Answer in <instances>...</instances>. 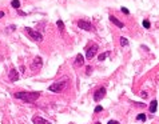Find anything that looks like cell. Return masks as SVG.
<instances>
[{"label": "cell", "mask_w": 159, "mask_h": 124, "mask_svg": "<svg viewBox=\"0 0 159 124\" xmlns=\"http://www.w3.org/2000/svg\"><path fill=\"white\" fill-rule=\"evenodd\" d=\"M13 96H15L16 99H20L23 101H25V103H33V101H36L39 99L40 92H36V91H32V92H16Z\"/></svg>", "instance_id": "1"}, {"label": "cell", "mask_w": 159, "mask_h": 124, "mask_svg": "<svg viewBox=\"0 0 159 124\" xmlns=\"http://www.w3.org/2000/svg\"><path fill=\"white\" fill-rule=\"evenodd\" d=\"M67 87V80L66 79H63V80L60 81H55V83H52L50 86V92H55V94H58V92H62L64 88Z\"/></svg>", "instance_id": "2"}, {"label": "cell", "mask_w": 159, "mask_h": 124, "mask_svg": "<svg viewBox=\"0 0 159 124\" xmlns=\"http://www.w3.org/2000/svg\"><path fill=\"white\" fill-rule=\"evenodd\" d=\"M24 32L27 33V35L30 36V38L32 39L33 41H38V43H40V41L43 40V35H42L40 32H38V31H35V29H32V28H30V27L25 28Z\"/></svg>", "instance_id": "3"}, {"label": "cell", "mask_w": 159, "mask_h": 124, "mask_svg": "<svg viewBox=\"0 0 159 124\" xmlns=\"http://www.w3.org/2000/svg\"><path fill=\"white\" fill-rule=\"evenodd\" d=\"M42 67H43V60H42L40 56H36L31 63V69L32 71H39V69H42Z\"/></svg>", "instance_id": "4"}, {"label": "cell", "mask_w": 159, "mask_h": 124, "mask_svg": "<svg viewBox=\"0 0 159 124\" xmlns=\"http://www.w3.org/2000/svg\"><path fill=\"white\" fill-rule=\"evenodd\" d=\"M106 92H107V89L104 88V87L98 88L95 92H94V100H95V101H100L104 96H106Z\"/></svg>", "instance_id": "5"}, {"label": "cell", "mask_w": 159, "mask_h": 124, "mask_svg": "<svg viewBox=\"0 0 159 124\" xmlns=\"http://www.w3.org/2000/svg\"><path fill=\"white\" fill-rule=\"evenodd\" d=\"M98 44H95V43H92L91 44V47H88L87 48V51H86V57L87 59H92L94 56L96 55V52H98Z\"/></svg>", "instance_id": "6"}, {"label": "cell", "mask_w": 159, "mask_h": 124, "mask_svg": "<svg viewBox=\"0 0 159 124\" xmlns=\"http://www.w3.org/2000/svg\"><path fill=\"white\" fill-rule=\"evenodd\" d=\"M78 27L82 28V29H84V31H95V27H94L91 23H88V21H86V20H79L78 21Z\"/></svg>", "instance_id": "7"}, {"label": "cell", "mask_w": 159, "mask_h": 124, "mask_svg": "<svg viewBox=\"0 0 159 124\" xmlns=\"http://www.w3.org/2000/svg\"><path fill=\"white\" fill-rule=\"evenodd\" d=\"M110 21H111L112 24H115L118 28H124V23H123V21H120L118 18H115V16H112V15H110Z\"/></svg>", "instance_id": "8"}, {"label": "cell", "mask_w": 159, "mask_h": 124, "mask_svg": "<svg viewBox=\"0 0 159 124\" xmlns=\"http://www.w3.org/2000/svg\"><path fill=\"white\" fill-rule=\"evenodd\" d=\"M84 64V56L83 55H76V57H75V63H74V66L75 67H82Z\"/></svg>", "instance_id": "9"}, {"label": "cell", "mask_w": 159, "mask_h": 124, "mask_svg": "<svg viewBox=\"0 0 159 124\" xmlns=\"http://www.w3.org/2000/svg\"><path fill=\"white\" fill-rule=\"evenodd\" d=\"M8 77H10V80L11 81H18V79H19V74H18V71H16L15 68H12L10 71V75H8Z\"/></svg>", "instance_id": "10"}, {"label": "cell", "mask_w": 159, "mask_h": 124, "mask_svg": "<svg viewBox=\"0 0 159 124\" xmlns=\"http://www.w3.org/2000/svg\"><path fill=\"white\" fill-rule=\"evenodd\" d=\"M148 109H150V112H151V114H155V112H157V109H158V100H155V99L151 100Z\"/></svg>", "instance_id": "11"}, {"label": "cell", "mask_w": 159, "mask_h": 124, "mask_svg": "<svg viewBox=\"0 0 159 124\" xmlns=\"http://www.w3.org/2000/svg\"><path fill=\"white\" fill-rule=\"evenodd\" d=\"M32 120H33V123H35V124H51L50 122H47V120L42 119L40 116H35Z\"/></svg>", "instance_id": "12"}, {"label": "cell", "mask_w": 159, "mask_h": 124, "mask_svg": "<svg viewBox=\"0 0 159 124\" xmlns=\"http://www.w3.org/2000/svg\"><path fill=\"white\" fill-rule=\"evenodd\" d=\"M11 7H13L15 10H19L20 8V0H12L11 1Z\"/></svg>", "instance_id": "13"}, {"label": "cell", "mask_w": 159, "mask_h": 124, "mask_svg": "<svg viewBox=\"0 0 159 124\" xmlns=\"http://www.w3.org/2000/svg\"><path fill=\"white\" fill-rule=\"evenodd\" d=\"M56 25H58V28H59V31H60V32H64V23H63V20H60V19H59V20L56 21Z\"/></svg>", "instance_id": "14"}, {"label": "cell", "mask_w": 159, "mask_h": 124, "mask_svg": "<svg viewBox=\"0 0 159 124\" xmlns=\"http://www.w3.org/2000/svg\"><path fill=\"white\" fill-rule=\"evenodd\" d=\"M146 119H147V116L144 114H139L138 116H136V120H138V122H146Z\"/></svg>", "instance_id": "15"}, {"label": "cell", "mask_w": 159, "mask_h": 124, "mask_svg": "<svg viewBox=\"0 0 159 124\" xmlns=\"http://www.w3.org/2000/svg\"><path fill=\"white\" fill-rule=\"evenodd\" d=\"M108 55H110V52H108V51H107V52H104V53H102V55H99V57H98V59H99V61L104 60V59H106Z\"/></svg>", "instance_id": "16"}, {"label": "cell", "mask_w": 159, "mask_h": 124, "mask_svg": "<svg viewBox=\"0 0 159 124\" xmlns=\"http://www.w3.org/2000/svg\"><path fill=\"white\" fill-rule=\"evenodd\" d=\"M120 44L123 47H127V46H128V40H127L126 38H123V36H122V38H120Z\"/></svg>", "instance_id": "17"}, {"label": "cell", "mask_w": 159, "mask_h": 124, "mask_svg": "<svg viewBox=\"0 0 159 124\" xmlns=\"http://www.w3.org/2000/svg\"><path fill=\"white\" fill-rule=\"evenodd\" d=\"M143 27H144V28H147V29H148V28L151 27V23H150L148 20H143Z\"/></svg>", "instance_id": "18"}, {"label": "cell", "mask_w": 159, "mask_h": 124, "mask_svg": "<svg viewBox=\"0 0 159 124\" xmlns=\"http://www.w3.org/2000/svg\"><path fill=\"white\" fill-rule=\"evenodd\" d=\"M102 111H103V107H102V105H96L95 109H94V112H95V114H98V112H102Z\"/></svg>", "instance_id": "19"}, {"label": "cell", "mask_w": 159, "mask_h": 124, "mask_svg": "<svg viewBox=\"0 0 159 124\" xmlns=\"http://www.w3.org/2000/svg\"><path fill=\"white\" fill-rule=\"evenodd\" d=\"M120 11H122V12H123V13H124V15H130V11H128V10H127V8H126V7H122V8H120Z\"/></svg>", "instance_id": "20"}, {"label": "cell", "mask_w": 159, "mask_h": 124, "mask_svg": "<svg viewBox=\"0 0 159 124\" xmlns=\"http://www.w3.org/2000/svg\"><path fill=\"white\" fill-rule=\"evenodd\" d=\"M107 124H120V123H119V122H116V120H110V122L107 123Z\"/></svg>", "instance_id": "21"}, {"label": "cell", "mask_w": 159, "mask_h": 124, "mask_svg": "<svg viewBox=\"0 0 159 124\" xmlns=\"http://www.w3.org/2000/svg\"><path fill=\"white\" fill-rule=\"evenodd\" d=\"M18 12H19V15H21V16L27 15V13H25V12H23V11H20V10H18Z\"/></svg>", "instance_id": "22"}, {"label": "cell", "mask_w": 159, "mask_h": 124, "mask_svg": "<svg viewBox=\"0 0 159 124\" xmlns=\"http://www.w3.org/2000/svg\"><path fill=\"white\" fill-rule=\"evenodd\" d=\"M91 71H92V68H91V67H87V75H90Z\"/></svg>", "instance_id": "23"}, {"label": "cell", "mask_w": 159, "mask_h": 124, "mask_svg": "<svg viewBox=\"0 0 159 124\" xmlns=\"http://www.w3.org/2000/svg\"><path fill=\"white\" fill-rule=\"evenodd\" d=\"M142 96H143V97H144V99H146V97H147V96H148V95H147V94H146V92H142Z\"/></svg>", "instance_id": "24"}, {"label": "cell", "mask_w": 159, "mask_h": 124, "mask_svg": "<svg viewBox=\"0 0 159 124\" xmlns=\"http://www.w3.org/2000/svg\"><path fill=\"white\" fill-rule=\"evenodd\" d=\"M3 16H4V12H3V11H0V18H3Z\"/></svg>", "instance_id": "25"}, {"label": "cell", "mask_w": 159, "mask_h": 124, "mask_svg": "<svg viewBox=\"0 0 159 124\" xmlns=\"http://www.w3.org/2000/svg\"><path fill=\"white\" fill-rule=\"evenodd\" d=\"M95 124H102V123H100V122H96V123H95Z\"/></svg>", "instance_id": "26"}]
</instances>
